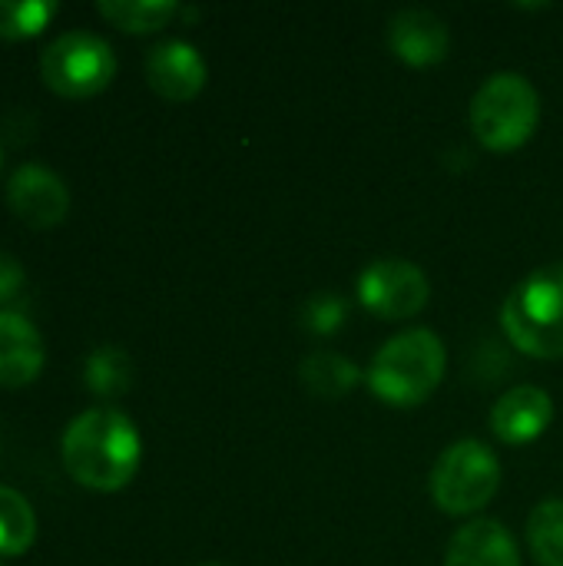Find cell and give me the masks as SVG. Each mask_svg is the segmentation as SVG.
Listing matches in <instances>:
<instances>
[{
    "label": "cell",
    "mask_w": 563,
    "mask_h": 566,
    "mask_svg": "<svg viewBox=\"0 0 563 566\" xmlns=\"http://www.w3.org/2000/svg\"><path fill=\"white\" fill-rule=\"evenodd\" d=\"M23 282H27V275H23V265H20L13 255L0 252V302H10V298H17V295L23 292Z\"/></svg>",
    "instance_id": "cell-21"
},
{
    "label": "cell",
    "mask_w": 563,
    "mask_h": 566,
    "mask_svg": "<svg viewBox=\"0 0 563 566\" xmlns=\"http://www.w3.org/2000/svg\"><path fill=\"white\" fill-rule=\"evenodd\" d=\"M528 544L541 566H563V501L551 497L531 511Z\"/></svg>",
    "instance_id": "cell-18"
},
{
    "label": "cell",
    "mask_w": 563,
    "mask_h": 566,
    "mask_svg": "<svg viewBox=\"0 0 563 566\" xmlns=\"http://www.w3.org/2000/svg\"><path fill=\"white\" fill-rule=\"evenodd\" d=\"M388 46L402 63H408L415 70H428L448 56L451 30L438 13L421 10V7H408L388 20Z\"/></svg>",
    "instance_id": "cell-10"
},
{
    "label": "cell",
    "mask_w": 563,
    "mask_h": 566,
    "mask_svg": "<svg viewBox=\"0 0 563 566\" xmlns=\"http://www.w3.org/2000/svg\"><path fill=\"white\" fill-rule=\"evenodd\" d=\"M37 541V514L30 501L0 484V557H20Z\"/></svg>",
    "instance_id": "cell-16"
},
{
    "label": "cell",
    "mask_w": 563,
    "mask_h": 566,
    "mask_svg": "<svg viewBox=\"0 0 563 566\" xmlns=\"http://www.w3.org/2000/svg\"><path fill=\"white\" fill-rule=\"evenodd\" d=\"M508 342L531 358H563V262L531 272L501 308Z\"/></svg>",
    "instance_id": "cell-3"
},
{
    "label": "cell",
    "mask_w": 563,
    "mask_h": 566,
    "mask_svg": "<svg viewBox=\"0 0 563 566\" xmlns=\"http://www.w3.org/2000/svg\"><path fill=\"white\" fill-rule=\"evenodd\" d=\"M83 381L93 395L100 398H119L123 391H129L133 385V361L123 348L116 345H100L96 352H90L86 368H83Z\"/></svg>",
    "instance_id": "cell-17"
},
{
    "label": "cell",
    "mask_w": 563,
    "mask_h": 566,
    "mask_svg": "<svg viewBox=\"0 0 563 566\" xmlns=\"http://www.w3.org/2000/svg\"><path fill=\"white\" fill-rule=\"evenodd\" d=\"M358 298L382 322H405L428 305L431 282L408 259H378L358 275Z\"/></svg>",
    "instance_id": "cell-7"
},
{
    "label": "cell",
    "mask_w": 563,
    "mask_h": 566,
    "mask_svg": "<svg viewBox=\"0 0 563 566\" xmlns=\"http://www.w3.org/2000/svg\"><path fill=\"white\" fill-rule=\"evenodd\" d=\"M7 206L30 229H53L70 212V189L53 169L27 163L7 182Z\"/></svg>",
    "instance_id": "cell-8"
},
{
    "label": "cell",
    "mask_w": 563,
    "mask_h": 566,
    "mask_svg": "<svg viewBox=\"0 0 563 566\" xmlns=\"http://www.w3.org/2000/svg\"><path fill=\"white\" fill-rule=\"evenodd\" d=\"M445 566H521V551L504 524L481 517L448 541Z\"/></svg>",
    "instance_id": "cell-12"
},
{
    "label": "cell",
    "mask_w": 563,
    "mask_h": 566,
    "mask_svg": "<svg viewBox=\"0 0 563 566\" xmlns=\"http://www.w3.org/2000/svg\"><path fill=\"white\" fill-rule=\"evenodd\" d=\"M445 368V342L428 328H408L378 348L365 378L378 401L392 408H418L435 395Z\"/></svg>",
    "instance_id": "cell-2"
},
{
    "label": "cell",
    "mask_w": 563,
    "mask_h": 566,
    "mask_svg": "<svg viewBox=\"0 0 563 566\" xmlns=\"http://www.w3.org/2000/svg\"><path fill=\"white\" fill-rule=\"evenodd\" d=\"M43 338L30 318L0 312V388H23L43 371Z\"/></svg>",
    "instance_id": "cell-13"
},
{
    "label": "cell",
    "mask_w": 563,
    "mask_h": 566,
    "mask_svg": "<svg viewBox=\"0 0 563 566\" xmlns=\"http://www.w3.org/2000/svg\"><path fill=\"white\" fill-rule=\"evenodd\" d=\"M299 381L312 398L338 401L362 385V371L352 358H345L338 352H312L299 365Z\"/></svg>",
    "instance_id": "cell-14"
},
{
    "label": "cell",
    "mask_w": 563,
    "mask_h": 566,
    "mask_svg": "<svg viewBox=\"0 0 563 566\" xmlns=\"http://www.w3.org/2000/svg\"><path fill=\"white\" fill-rule=\"evenodd\" d=\"M53 0H0V40H27L37 36L53 17H56Z\"/></svg>",
    "instance_id": "cell-19"
},
{
    "label": "cell",
    "mask_w": 563,
    "mask_h": 566,
    "mask_svg": "<svg viewBox=\"0 0 563 566\" xmlns=\"http://www.w3.org/2000/svg\"><path fill=\"white\" fill-rule=\"evenodd\" d=\"M541 123V96L534 83L514 70H501L481 83L471 99V133L491 153L521 149Z\"/></svg>",
    "instance_id": "cell-4"
},
{
    "label": "cell",
    "mask_w": 563,
    "mask_h": 566,
    "mask_svg": "<svg viewBox=\"0 0 563 566\" xmlns=\"http://www.w3.org/2000/svg\"><path fill=\"white\" fill-rule=\"evenodd\" d=\"M146 83L169 103H189L202 93L209 70L199 50L186 40H163L146 53Z\"/></svg>",
    "instance_id": "cell-9"
},
{
    "label": "cell",
    "mask_w": 563,
    "mask_h": 566,
    "mask_svg": "<svg viewBox=\"0 0 563 566\" xmlns=\"http://www.w3.org/2000/svg\"><path fill=\"white\" fill-rule=\"evenodd\" d=\"M345 318H348V302L338 292H315L299 312V325L319 338L335 335L345 325Z\"/></svg>",
    "instance_id": "cell-20"
},
{
    "label": "cell",
    "mask_w": 563,
    "mask_h": 566,
    "mask_svg": "<svg viewBox=\"0 0 563 566\" xmlns=\"http://www.w3.org/2000/svg\"><path fill=\"white\" fill-rule=\"evenodd\" d=\"M66 474L100 494L123 491L143 461V441L136 424L116 408H90L76 415L60 441Z\"/></svg>",
    "instance_id": "cell-1"
},
{
    "label": "cell",
    "mask_w": 563,
    "mask_h": 566,
    "mask_svg": "<svg viewBox=\"0 0 563 566\" xmlns=\"http://www.w3.org/2000/svg\"><path fill=\"white\" fill-rule=\"evenodd\" d=\"M199 566H219V564H199Z\"/></svg>",
    "instance_id": "cell-22"
},
{
    "label": "cell",
    "mask_w": 563,
    "mask_h": 566,
    "mask_svg": "<svg viewBox=\"0 0 563 566\" xmlns=\"http://www.w3.org/2000/svg\"><path fill=\"white\" fill-rule=\"evenodd\" d=\"M116 76L113 46L90 30H66L53 36L40 53V80L46 90L66 99H86L103 93Z\"/></svg>",
    "instance_id": "cell-6"
},
{
    "label": "cell",
    "mask_w": 563,
    "mask_h": 566,
    "mask_svg": "<svg viewBox=\"0 0 563 566\" xmlns=\"http://www.w3.org/2000/svg\"><path fill=\"white\" fill-rule=\"evenodd\" d=\"M100 17L126 33H153L163 30L173 17H179V3L173 0H100Z\"/></svg>",
    "instance_id": "cell-15"
},
{
    "label": "cell",
    "mask_w": 563,
    "mask_h": 566,
    "mask_svg": "<svg viewBox=\"0 0 563 566\" xmlns=\"http://www.w3.org/2000/svg\"><path fill=\"white\" fill-rule=\"evenodd\" d=\"M428 488L441 514L471 517L494 501L501 488V461L488 444L475 438L455 441L435 461Z\"/></svg>",
    "instance_id": "cell-5"
},
{
    "label": "cell",
    "mask_w": 563,
    "mask_h": 566,
    "mask_svg": "<svg viewBox=\"0 0 563 566\" xmlns=\"http://www.w3.org/2000/svg\"><path fill=\"white\" fill-rule=\"evenodd\" d=\"M0 566H3V564H0Z\"/></svg>",
    "instance_id": "cell-23"
},
{
    "label": "cell",
    "mask_w": 563,
    "mask_h": 566,
    "mask_svg": "<svg viewBox=\"0 0 563 566\" xmlns=\"http://www.w3.org/2000/svg\"><path fill=\"white\" fill-rule=\"evenodd\" d=\"M554 421V401L538 385H518L498 398L491 408V431L504 444H531L538 441Z\"/></svg>",
    "instance_id": "cell-11"
}]
</instances>
